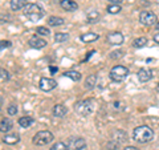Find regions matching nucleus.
Segmentation results:
<instances>
[{
  "label": "nucleus",
  "mask_w": 159,
  "mask_h": 150,
  "mask_svg": "<svg viewBox=\"0 0 159 150\" xmlns=\"http://www.w3.org/2000/svg\"><path fill=\"white\" fill-rule=\"evenodd\" d=\"M123 56V51H114V52H111V54H110V57L111 59H114V60H117V59H119V57H122Z\"/></svg>",
  "instance_id": "nucleus-32"
},
{
  "label": "nucleus",
  "mask_w": 159,
  "mask_h": 150,
  "mask_svg": "<svg viewBox=\"0 0 159 150\" xmlns=\"http://www.w3.org/2000/svg\"><path fill=\"white\" fill-rule=\"evenodd\" d=\"M51 150H69V146L65 142H56L51 148Z\"/></svg>",
  "instance_id": "nucleus-26"
},
{
  "label": "nucleus",
  "mask_w": 159,
  "mask_h": 150,
  "mask_svg": "<svg viewBox=\"0 0 159 150\" xmlns=\"http://www.w3.org/2000/svg\"><path fill=\"white\" fill-rule=\"evenodd\" d=\"M157 91L159 92V82H158V85H157Z\"/></svg>",
  "instance_id": "nucleus-39"
},
{
  "label": "nucleus",
  "mask_w": 159,
  "mask_h": 150,
  "mask_svg": "<svg viewBox=\"0 0 159 150\" xmlns=\"http://www.w3.org/2000/svg\"><path fill=\"white\" fill-rule=\"evenodd\" d=\"M114 136L111 139H116V141L118 143H121V142H126L127 141V136H126V133L125 132H122V130H117V132H114L113 133Z\"/></svg>",
  "instance_id": "nucleus-19"
},
{
  "label": "nucleus",
  "mask_w": 159,
  "mask_h": 150,
  "mask_svg": "<svg viewBox=\"0 0 159 150\" xmlns=\"http://www.w3.org/2000/svg\"><path fill=\"white\" fill-rule=\"evenodd\" d=\"M12 128H13V122L9 118L0 120V132L2 133H8Z\"/></svg>",
  "instance_id": "nucleus-13"
},
{
  "label": "nucleus",
  "mask_w": 159,
  "mask_h": 150,
  "mask_svg": "<svg viewBox=\"0 0 159 150\" xmlns=\"http://www.w3.org/2000/svg\"><path fill=\"white\" fill-rule=\"evenodd\" d=\"M9 80V73L6 69H0V82H6Z\"/></svg>",
  "instance_id": "nucleus-28"
},
{
  "label": "nucleus",
  "mask_w": 159,
  "mask_h": 150,
  "mask_svg": "<svg viewBox=\"0 0 159 150\" xmlns=\"http://www.w3.org/2000/svg\"><path fill=\"white\" fill-rule=\"evenodd\" d=\"M86 17H88V21L89 23H97L98 20H99V13L93 9V11H89L86 13Z\"/></svg>",
  "instance_id": "nucleus-23"
},
{
  "label": "nucleus",
  "mask_w": 159,
  "mask_h": 150,
  "mask_svg": "<svg viewBox=\"0 0 159 150\" xmlns=\"http://www.w3.org/2000/svg\"><path fill=\"white\" fill-rule=\"evenodd\" d=\"M48 24L51 27H58V26H62L64 24V19L62 17H58V16H51L48 19Z\"/></svg>",
  "instance_id": "nucleus-20"
},
{
  "label": "nucleus",
  "mask_w": 159,
  "mask_h": 150,
  "mask_svg": "<svg viewBox=\"0 0 159 150\" xmlns=\"http://www.w3.org/2000/svg\"><path fill=\"white\" fill-rule=\"evenodd\" d=\"M56 87H57L56 80L49 78V77H41L40 78V81H39V88L41 89V91H44V92H51Z\"/></svg>",
  "instance_id": "nucleus-7"
},
{
  "label": "nucleus",
  "mask_w": 159,
  "mask_h": 150,
  "mask_svg": "<svg viewBox=\"0 0 159 150\" xmlns=\"http://www.w3.org/2000/svg\"><path fill=\"white\" fill-rule=\"evenodd\" d=\"M57 71H58L57 68H54V67H51V72H52V73H56Z\"/></svg>",
  "instance_id": "nucleus-36"
},
{
  "label": "nucleus",
  "mask_w": 159,
  "mask_h": 150,
  "mask_svg": "<svg viewBox=\"0 0 159 150\" xmlns=\"http://www.w3.org/2000/svg\"><path fill=\"white\" fill-rule=\"evenodd\" d=\"M24 15L31 20V21H37L41 17H44V9L37 6V4H32V3H28L25 7H24Z\"/></svg>",
  "instance_id": "nucleus-2"
},
{
  "label": "nucleus",
  "mask_w": 159,
  "mask_h": 150,
  "mask_svg": "<svg viewBox=\"0 0 159 150\" xmlns=\"http://www.w3.org/2000/svg\"><path fill=\"white\" fill-rule=\"evenodd\" d=\"M74 110L80 116H89L93 113V102L90 100H82L74 105Z\"/></svg>",
  "instance_id": "nucleus-4"
},
{
  "label": "nucleus",
  "mask_w": 159,
  "mask_h": 150,
  "mask_svg": "<svg viewBox=\"0 0 159 150\" xmlns=\"http://www.w3.org/2000/svg\"><path fill=\"white\" fill-rule=\"evenodd\" d=\"M99 36L97 33H93V32H88V33H84L81 35V41L82 43H93V41H96V40L98 39Z\"/></svg>",
  "instance_id": "nucleus-17"
},
{
  "label": "nucleus",
  "mask_w": 159,
  "mask_h": 150,
  "mask_svg": "<svg viewBox=\"0 0 159 150\" xmlns=\"http://www.w3.org/2000/svg\"><path fill=\"white\" fill-rule=\"evenodd\" d=\"M60 6L66 12H74L78 9V4L73 0H60Z\"/></svg>",
  "instance_id": "nucleus-11"
},
{
  "label": "nucleus",
  "mask_w": 159,
  "mask_h": 150,
  "mask_svg": "<svg viewBox=\"0 0 159 150\" xmlns=\"http://www.w3.org/2000/svg\"><path fill=\"white\" fill-rule=\"evenodd\" d=\"M111 4H121L122 3V0H109Z\"/></svg>",
  "instance_id": "nucleus-33"
},
{
  "label": "nucleus",
  "mask_w": 159,
  "mask_h": 150,
  "mask_svg": "<svg viewBox=\"0 0 159 150\" xmlns=\"http://www.w3.org/2000/svg\"><path fill=\"white\" fill-rule=\"evenodd\" d=\"M66 113H68V109L64 106L62 104H57V105H54V106H53V114H54V117L61 118V117L65 116Z\"/></svg>",
  "instance_id": "nucleus-15"
},
{
  "label": "nucleus",
  "mask_w": 159,
  "mask_h": 150,
  "mask_svg": "<svg viewBox=\"0 0 159 150\" xmlns=\"http://www.w3.org/2000/svg\"><path fill=\"white\" fill-rule=\"evenodd\" d=\"M2 104H3V98L0 97V110H2Z\"/></svg>",
  "instance_id": "nucleus-37"
},
{
  "label": "nucleus",
  "mask_w": 159,
  "mask_h": 150,
  "mask_svg": "<svg viewBox=\"0 0 159 150\" xmlns=\"http://www.w3.org/2000/svg\"><path fill=\"white\" fill-rule=\"evenodd\" d=\"M106 11H107L109 13L116 15V13H118L119 11H121V6H119V4H111V6H109V7H107Z\"/></svg>",
  "instance_id": "nucleus-27"
},
{
  "label": "nucleus",
  "mask_w": 159,
  "mask_h": 150,
  "mask_svg": "<svg viewBox=\"0 0 159 150\" xmlns=\"http://www.w3.org/2000/svg\"><path fill=\"white\" fill-rule=\"evenodd\" d=\"M96 81H97V74H90V76H88V78L85 80V88L93 89L94 85H96Z\"/></svg>",
  "instance_id": "nucleus-22"
},
{
  "label": "nucleus",
  "mask_w": 159,
  "mask_h": 150,
  "mask_svg": "<svg viewBox=\"0 0 159 150\" xmlns=\"http://www.w3.org/2000/svg\"><path fill=\"white\" fill-rule=\"evenodd\" d=\"M155 27H157V29H158V31H159V20H158V21H157V24H155Z\"/></svg>",
  "instance_id": "nucleus-38"
},
{
  "label": "nucleus",
  "mask_w": 159,
  "mask_h": 150,
  "mask_svg": "<svg viewBox=\"0 0 159 150\" xmlns=\"http://www.w3.org/2000/svg\"><path fill=\"white\" fill-rule=\"evenodd\" d=\"M12 45L11 41H8V40H0V51H3V49H7Z\"/></svg>",
  "instance_id": "nucleus-31"
},
{
  "label": "nucleus",
  "mask_w": 159,
  "mask_h": 150,
  "mask_svg": "<svg viewBox=\"0 0 159 150\" xmlns=\"http://www.w3.org/2000/svg\"><path fill=\"white\" fill-rule=\"evenodd\" d=\"M19 141H20V136H19V134H16V133L6 134V136L3 137V142L7 143V145H16Z\"/></svg>",
  "instance_id": "nucleus-14"
},
{
  "label": "nucleus",
  "mask_w": 159,
  "mask_h": 150,
  "mask_svg": "<svg viewBox=\"0 0 159 150\" xmlns=\"http://www.w3.org/2000/svg\"><path fill=\"white\" fill-rule=\"evenodd\" d=\"M33 122H34V118L31 117V116H24V117L19 118V125L21 128H29Z\"/></svg>",
  "instance_id": "nucleus-18"
},
{
  "label": "nucleus",
  "mask_w": 159,
  "mask_h": 150,
  "mask_svg": "<svg viewBox=\"0 0 159 150\" xmlns=\"http://www.w3.org/2000/svg\"><path fill=\"white\" fill-rule=\"evenodd\" d=\"M127 74H129V69L126 67L116 65L110 71V78L113 80V81H116V82H121L127 77Z\"/></svg>",
  "instance_id": "nucleus-5"
},
{
  "label": "nucleus",
  "mask_w": 159,
  "mask_h": 150,
  "mask_svg": "<svg viewBox=\"0 0 159 150\" xmlns=\"http://www.w3.org/2000/svg\"><path fill=\"white\" fill-rule=\"evenodd\" d=\"M64 76L69 77L70 80H73V81H80L81 77H82V74L80 73V72H77V71H68V72L64 73Z\"/></svg>",
  "instance_id": "nucleus-21"
},
{
  "label": "nucleus",
  "mask_w": 159,
  "mask_h": 150,
  "mask_svg": "<svg viewBox=\"0 0 159 150\" xmlns=\"http://www.w3.org/2000/svg\"><path fill=\"white\" fill-rule=\"evenodd\" d=\"M27 4V0H11L9 6H11L12 11H20V9H24Z\"/></svg>",
  "instance_id": "nucleus-16"
},
{
  "label": "nucleus",
  "mask_w": 159,
  "mask_h": 150,
  "mask_svg": "<svg viewBox=\"0 0 159 150\" xmlns=\"http://www.w3.org/2000/svg\"><path fill=\"white\" fill-rule=\"evenodd\" d=\"M69 148H72L73 150H84V149H86V142L81 137L70 138L69 139Z\"/></svg>",
  "instance_id": "nucleus-9"
},
{
  "label": "nucleus",
  "mask_w": 159,
  "mask_h": 150,
  "mask_svg": "<svg viewBox=\"0 0 159 150\" xmlns=\"http://www.w3.org/2000/svg\"><path fill=\"white\" fill-rule=\"evenodd\" d=\"M53 134L48 130H41V132H37L36 134L33 136L32 138V142L33 145H36V146H45L48 145L49 142L53 141Z\"/></svg>",
  "instance_id": "nucleus-3"
},
{
  "label": "nucleus",
  "mask_w": 159,
  "mask_h": 150,
  "mask_svg": "<svg viewBox=\"0 0 159 150\" xmlns=\"http://www.w3.org/2000/svg\"><path fill=\"white\" fill-rule=\"evenodd\" d=\"M69 40V35L68 33H56L54 35V41L56 43H66Z\"/></svg>",
  "instance_id": "nucleus-24"
},
{
  "label": "nucleus",
  "mask_w": 159,
  "mask_h": 150,
  "mask_svg": "<svg viewBox=\"0 0 159 150\" xmlns=\"http://www.w3.org/2000/svg\"><path fill=\"white\" fill-rule=\"evenodd\" d=\"M125 41V36L121 32H111L107 35V43L111 45H121Z\"/></svg>",
  "instance_id": "nucleus-8"
},
{
  "label": "nucleus",
  "mask_w": 159,
  "mask_h": 150,
  "mask_svg": "<svg viewBox=\"0 0 159 150\" xmlns=\"http://www.w3.org/2000/svg\"><path fill=\"white\" fill-rule=\"evenodd\" d=\"M139 21L146 27H151V26H155L158 19H157V15L151 11H142L141 15H139Z\"/></svg>",
  "instance_id": "nucleus-6"
},
{
  "label": "nucleus",
  "mask_w": 159,
  "mask_h": 150,
  "mask_svg": "<svg viewBox=\"0 0 159 150\" xmlns=\"http://www.w3.org/2000/svg\"><path fill=\"white\" fill-rule=\"evenodd\" d=\"M138 78H139V81H142V82L150 81V80L152 78V71H151V69H147V68L139 69V72H138Z\"/></svg>",
  "instance_id": "nucleus-12"
},
{
  "label": "nucleus",
  "mask_w": 159,
  "mask_h": 150,
  "mask_svg": "<svg viewBox=\"0 0 159 150\" xmlns=\"http://www.w3.org/2000/svg\"><path fill=\"white\" fill-rule=\"evenodd\" d=\"M146 43H147L146 37H138V39H135L133 41V47L134 48H142V47L146 45Z\"/></svg>",
  "instance_id": "nucleus-25"
},
{
  "label": "nucleus",
  "mask_w": 159,
  "mask_h": 150,
  "mask_svg": "<svg viewBox=\"0 0 159 150\" xmlns=\"http://www.w3.org/2000/svg\"><path fill=\"white\" fill-rule=\"evenodd\" d=\"M17 106L16 105H9V106L7 108V113L9 114V116H16V113H17Z\"/></svg>",
  "instance_id": "nucleus-30"
},
{
  "label": "nucleus",
  "mask_w": 159,
  "mask_h": 150,
  "mask_svg": "<svg viewBox=\"0 0 159 150\" xmlns=\"http://www.w3.org/2000/svg\"><path fill=\"white\" fill-rule=\"evenodd\" d=\"M28 44H29V47H32L34 49H41V48H45L48 43L44 39L39 37V36H32L31 39H29Z\"/></svg>",
  "instance_id": "nucleus-10"
},
{
  "label": "nucleus",
  "mask_w": 159,
  "mask_h": 150,
  "mask_svg": "<svg viewBox=\"0 0 159 150\" xmlns=\"http://www.w3.org/2000/svg\"><path fill=\"white\" fill-rule=\"evenodd\" d=\"M152 138H154V130L147 125H141V126L134 129L133 132V139L139 143H147L152 141Z\"/></svg>",
  "instance_id": "nucleus-1"
},
{
  "label": "nucleus",
  "mask_w": 159,
  "mask_h": 150,
  "mask_svg": "<svg viewBox=\"0 0 159 150\" xmlns=\"http://www.w3.org/2000/svg\"><path fill=\"white\" fill-rule=\"evenodd\" d=\"M36 32H37V35H41V36H49V33H51L49 28H47V27H37Z\"/></svg>",
  "instance_id": "nucleus-29"
},
{
  "label": "nucleus",
  "mask_w": 159,
  "mask_h": 150,
  "mask_svg": "<svg viewBox=\"0 0 159 150\" xmlns=\"http://www.w3.org/2000/svg\"><path fill=\"white\" fill-rule=\"evenodd\" d=\"M123 150H138V149L134 146H126V148H123Z\"/></svg>",
  "instance_id": "nucleus-35"
},
{
  "label": "nucleus",
  "mask_w": 159,
  "mask_h": 150,
  "mask_svg": "<svg viewBox=\"0 0 159 150\" xmlns=\"http://www.w3.org/2000/svg\"><path fill=\"white\" fill-rule=\"evenodd\" d=\"M154 41H155V43H158V44H159V33L154 35Z\"/></svg>",
  "instance_id": "nucleus-34"
}]
</instances>
